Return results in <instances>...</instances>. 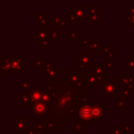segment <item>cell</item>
I'll list each match as a JSON object with an SVG mask.
<instances>
[{
    "mask_svg": "<svg viewBox=\"0 0 134 134\" xmlns=\"http://www.w3.org/2000/svg\"><path fill=\"white\" fill-rule=\"evenodd\" d=\"M88 11H89V13L92 14V15H96V13H99V11H97V10L94 8H89Z\"/></svg>",
    "mask_w": 134,
    "mask_h": 134,
    "instance_id": "1",
    "label": "cell"
}]
</instances>
